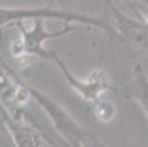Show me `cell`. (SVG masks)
<instances>
[{"label":"cell","mask_w":148,"mask_h":147,"mask_svg":"<svg viewBox=\"0 0 148 147\" xmlns=\"http://www.w3.org/2000/svg\"><path fill=\"white\" fill-rule=\"evenodd\" d=\"M104 2H106V3H107V6H109V9H112V8L114 6V5H113V2H112V0H104Z\"/></svg>","instance_id":"cell-10"},{"label":"cell","mask_w":148,"mask_h":147,"mask_svg":"<svg viewBox=\"0 0 148 147\" xmlns=\"http://www.w3.org/2000/svg\"><path fill=\"white\" fill-rule=\"evenodd\" d=\"M88 137H90V147H107L101 140H98L94 134H92V135L90 134Z\"/></svg>","instance_id":"cell-9"},{"label":"cell","mask_w":148,"mask_h":147,"mask_svg":"<svg viewBox=\"0 0 148 147\" xmlns=\"http://www.w3.org/2000/svg\"><path fill=\"white\" fill-rule=\"evenodd\" d=\"M47 60H53L57 65V68L60 69V72L63 74L65 79L69 82V86L81 96V99L84 101H87L90 104H94L97 100L101 99L103 94H106L107 91H110V81H109V75L103 69H94L88 77L85 78H78L75 77L66 66V63L63 62L59 55L56 52H50L47 53Z\"/></svg>","instance_id":"cell-3"},{"label":"cell","mask_w":148,"mask_h":147,"mask_svg":"<svg viewBox=\"0 0 148 147\" xmlns=\"http://www.w3.org/2000/svg\"><path fill=\"white\" fill-rule=\"evenodd\" d=\"M134 86L135 88L131 97L141 104V108L148 118V74L141 63L134 68Z\"/></svg>","instance_id":"cell-7"},{"label":"cell","mask_w":148,"mask_h":147,"mask_svg":"<svg viewBox=\"0 0 148 147\" xmlns=\"http://www.w3.org/2000/svg\"><path fill=\"white\" fill-rule=\"evenodd\" d=\"M29 22H31L29 28L25 25V22H16L13 25H16L19 28V32H21L19 38H21V44H22L24 56H32V57H41V59H46L47 53H49V50L44 49L46 41L63 37V35H66L76 30V27L66 24L62 30L50 31L46 28L44 19H41V18L29 21Z\"/></svg>","instance_id":"cell-4"},{"label":"cell","mask_w":148,"mask_h":147,"mask_svg":"<svg viewBox=\"0 0 148 147\" xmlns=\"http://www.w3.org/2000/svg\"><path fill=\"white\" fill-rule=\"evenodd\" d=\"M92 106V112H94V116L100 121V122H110L114 115H116V106L113 104V101L107 100V99H100L97 100Z\"/></svg>","instance_id":"cell-8"},{"label":"cell","mask_w":148,"mask_h":147,"mask_svg":"<svg viewBox=\"0 0 148 147\" xmlns=\"http://www.w3.org/2000/svg\"><path fill=\"white\" fill-rule=\"evenodd\" d=\"M46 2H59V3H62V0H46Z\"/></svg>","instance_id":"cell-11"},{"label":"cell","mask_w":148,"mask_h":147,"mask_svg":"<svg viewBox=\"0 0 148 147\" xmlns=\"http://www.w3.org/2000/svg\"><path fill=\"white\" fill-rule=\"evenodd\" d=\"M25 86L29 93V97H34V100L40 104V108L47 113L53 127L65 140L66 147H90V134L79 127L78 122L62 104H59L56 100H53L51 97H49L47 94L29 86V84L25 82Z\"/></svg>","instance_id":"cell-2"},{"label":"cell","mask_w":148,"mask_h":147,"mask_svg":"<svg viewBox=\"0 0 148 147\" xmlns=\"http://www.w3.org/2000/svg\"><path fill=\"white\" fill-rule=\"evenodd\" d=\"M37 18L41 19H57L63 21L65 24H82L91 28L103 30L114 35L112 24L97 16L85 15V13H78L71 12L65 9H53V8H5L0 6V28H5L8 25H13L16 22H27V21H34Z\"/></svg>","instance_id":"cell-1"},{"label":"cell","mask_w":148,"mask_h":147,"mask_svg":"<svg viewBox=\"0 0 148 147\" xmlns=\"http://www.w3.org/2000/svg\"><path fill=\"white\" fill-rule=\"evenodd\" d=\"M110 10L114 19V25H112L114 34H119L125 41L138 49L148 50V27L142 24L139 19L126 16L114 6Z\"/></svg>","instance_id":"cell-6"},{"label":"cell","mask_w":148,"mask_h":147,"mask_svg":"<svg viewBox=\"0 0 148 147\" xmlns=\"http://www.w3.org/2000/svg\"><path fill=\"white\" fill-rule=\"evenodd\" d=\"M0 118H2V125L10 134L15 147H43L47 141L37 128L24 122L22 115L12 116L2 104H0Z\"/></svg>","instance_id":"cell-5"}]
</instances>
